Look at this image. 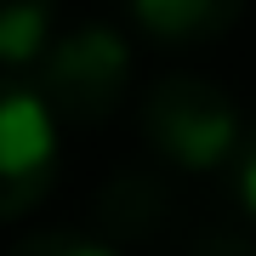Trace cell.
<instances>
[{"label": "cell", "instance_id": "6da1fadb", "mask_svg": "<svg viewBox=\"0 0 256 256\" xmlns=\"http://www.w3.org/2000/svg\"><path fill=\"white\" fill-rule=\"evenodd\" d=\"M137 120H142L148 148L188 176L234 165L239 137H245V120H239L234 97L216 80H205V74H165V80H154Z\"/></svg>", "mask_w": 256, "mask_h": 256}, {"label": "cell", "instance_id": "7a4b0ae2", "mask_svg": "<svg viewBox=\"0 0 256 256\" xmlns=\"http://www.w3.org/2000/svg\"><path fill=\"white\" fill-rule=\"evenodd\" d=\"M131 80V40L114 23H74L63 34H52V46L34 63V92L52 108L57 126H102Z\"/></svg>", "mask_w": 256, "mask_h": 256}, {"label": "cell", "instance_id": "3957f363", "mask_svg": "<svg viewBox=\"0 0 256 256\" xmlns=\"http://www.w3.org/2000/svg\"><path fill=\"white\" fill-rule=\"evenodd\" d=\"M63 165V126L28 80L0 74V222L34 210Z\"/></svg>", "mask_w": 256, "mask_h": 256}, {"label": "cell", "instance_id": "277c9868", "mask_svg": "<svg viewBox=\"0 0 256 256\" xmlns=\"http://www.w3.org/2000/svg\"><path fill=\"white\" fill-rule=\"evenodd\" d=\"M126 23L154 46H210L239 23L245 0H120Z\"/></svg>", "mask_w": 256, "mask_h": 256}, {"label": "cell", "instance_id": "5b68a950", "mask_svg": "<svg viewBox=\"0 0 256 256\" xmlns=\"http://www.w3.org/2000/svg\"><path fill=\"white\" fill-rule=\"evenodd\" d=\"M57 34V0H0V74L18 80Z\"/></svg>", "mask_w": 256, "mask_h": 256}, {"label": "cell", "instance_id": "8992f818", "mask_svg": "<svg viewBox=\"0 0 256 256\" xmlns=\"http://www.w3.org/2000/svg\"><path fill=\"white\" fill-rule=\"evenodd\" d=\"M6 256H120L108 239L97 234H74V228H46V234H28L18 239Z\"/></svg>", "mask_w": 256, "mask_h": 256}, {"label": "cell", "instance_id": "52a82bcc", "mask_svg": "<svg viewBox=\"0 0 256 256\" xmlns=\"http://www.w3.org/2000/svg\"><path fill=\"white\" fill-rule=\"evenodd\" d=\"M234 194H239V210L256 222V126L239 137V154H234Z\"/></svg>", "mask_w": 256, "mask_h": 256}, {"label": "cell", "instance_id": "ba28073f", "mask_svg": "<svg viewBox=\"0 0 256 256\" xmlns=\"http://www.w3.org/2000/svg\"><path fill=\"white\" fill-rule=\"evenodd\" d=\"M194 256H256V239H245V234H210Z\"/></svg>", "mask_w": 256, "mask_h": 256}]
</instances>
